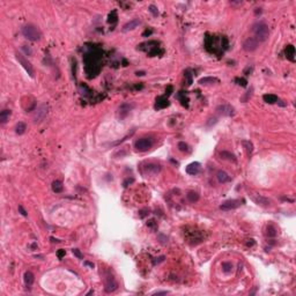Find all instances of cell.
I'll use <instances>...</instances> for the list:
<instances>
[{
  "label": "cell",
  "instance_id": "6da1fadb",
  "mask_svg": "<svg viewBox=\"0 0 296 296\" xmlns=\"http://www.w3.org/2000/svg\"><path fill=\"white\" fill-rule=\"evenodd\" d=\"M22 35H23L28 41H31V42L38 41L42 36L40 29L34 25L23 26V27H22Z\"/></svg>",
  "mask_w": 296,
  "mask_h": 296
},
{
  "label": "cell",
  "instance_id": "7a4b0ae2",
  "mask_svg": "<svg viewBox=\"0 0 296 296\" xmlns=\"http://www.w3.org/2000/svg\"><path fill=\"white\" fill-rule=\"evenodd\" d=\"M253 33H255V38L258 42H265L268 40L270 36V29H268L267 25H265L263 22L257 23L253 26Z\"/></svg>",
  "mask_w": 296,
  "mask_h": 296
},
{
  "label": "cell",
  "instance_id": "3957f363",
  "mask_svg": "<svg viewBox=\"0 0 296 296\" xmlns=\"http://www.w3.org/2000/svg\"><path fill=\"white\" fill-rule=\"evenodd\" d=\"M118 288V284L114 275L110 272H106L104 273V289L106 293H112Z\"/></svg>",
  "mask_w": 296,
  "mask_h": 296
},
{
  "label": "cell",
  "instance_id": "277c9868",
  "mask_svg": "<svg viewBox=\"0 0 296 296\" xmlns=\"http://www.w3.org/2000/svg\"><path fill=\"white\" fill-rule=\"evenodd\" d=\"M152 146H153V139L150 138H141L137 140L134 143L135 149L139 150V152H146L149 148H152Z\"/></svg>",
  "mask_w": 296,
  "mask_h": 296
},
{
  "label": "cell",
  "instance_id": "5b68a950",
  "mask_svg": "<svg viewBox=\"0 0 296 296\" xmlns=\"http://www.w3.org/2000/svg\"><path fill=\"white\" fill-rule=\"evenodd\" d=\"M16 56V59H17V61L20 63L21 65H22V67L26 69V72L29 74V77L30 78H34V68H33V65H31V63L30 61H28V59H26L21 53H16L15 54Z\"/></svg>",
  "mask_w": 296,
  "mask_h": 296
},
{
  "label": "cell",
  "instance_id": "8992f818",
  "mask_svg": "<svg viewBox=\"0 0 296 296\" xmlns=\"http://www.w3.org/2000/svg\"><path fill=\"white\" fill-rule=\"evenodd\" d=\"M258 46H259V42L257 41L255 37H249V38H247L245 42H244L243 49L245 50V51H247V52H252V51L257 50Z\"/></svg>",
  "mask_w": 296,
  "mask_h": 296
},
{
  "label": "cell",
  "instance_id": "52a82bcc",
  "mask_svg": "<svg viewBox=\"0 0 296 296\" xmlns=\"http://www.w3.org/2000/svg\"><path fill=\"white\" fill-rule=\"evenodd\" d=\"M242 204H241V200H237V199H231V200H227L220 206V208L222 211H231V209H236L238 208Z\"/></svg>",
  "mask_w": 296,
  "mask_h": 296
},
{
  "label": "cell",
  "instance_id": "ba28073f",
  "mask_svg": "<svg viewBox=\"0 0 296 296\" xmlns=\"http://www.w3.org/2000/svg\"><path fill=\"white\" fill-rule=\"evenodd\" d=\"M46 114H48V106H45V104H42V106L36 110L35 115H34V122H35V123H40L41 120H43V119H44V117L46 116Z\"/></svg>",
  "mask_w": 296,
  "mask_h": 296
},
{
  "label": "cell",
  "instance_id": "9c48e42d",
  "mask_svg": "<svg viewBox=\"0 0 296 296\" xmlns=\"http://www.w3.org/2000/svg\"><path fill=\"white\" fill-rule=\"evenodd\" d=\"M200 171H201V166H200V163L198 162L190 163V164L186 167V172L189 175H191V176H195V175H198Z\"/></svg>",
  "mask_w": 296,
  "mask_h": 296
},
{
  "label": "cell",
  "instance_id": "30bf717a",
  "mask_svg": "<svg viewBox=\"0 0 296 296\" xmlns=\"http://www.w3.org/2000/svg\"><path fill=\"white\" fill-rule=\"evenodd\" d=\"M160 171H161V167L158 164H154V163H149L143 168L145 175H156Z\"/></svg>",
  "mask_w": 296,
  "mask_h": 296
},
{
  "label": "cell",
  "instance_id": "8fae6325",
  "mask_svg": "<svg viewBox=\"0 0 296 296\" xmlns=\"http://www.w3.org/2000/svg\"><path fill=\"white\" fill-rule=\"evenodd\" d=\"M140 25V20L139 19H133V20H131L130 22H127L124 27H123V31H130V30H133V29H135L138 26Z\"/></svg>",
  "mask_w": 296,
  "mask_h": 296
},
{
  "label": "cell",
  "instance_id": "7c38bea8",
  "mask_svg": "<svg viewBox=\"0 0 296 296\" xmlns=\"http://www.w3.org/2000/svg\"><path fill=\"white\" fill-rule=\"evenodd\" d=\"M252 198H253V200H255V203L257 204V205H260V206H264V207H267L270 206V200L266 198H264V197H261V195H252Z\"/></svg>",
  "mask_w": 296,
  "mask_h": 296
},
{
  "label": "cell",
  "instance_id": "4fadbf2b",
  "mask_svg": "<svg viewBox=\"0 0 296 296\" xmlns=\"http://www.w3.org/2000/svg\"><path fill=\"white\" fill-rule=\"evenodd\" d=\"M169 106V101L167 100L164 96H160L156 100V104H155V109H163Z\"/></svg>",
  "mask_w": 296,
  "mask_h": 296
},
{
  "label": "cell",
  "instance_id": "5bb4252c",
  "mask_svg": "<svg viewBox=\"0 0 296 296\" xmlns=\"http://www.w3.org/2000/svg\"><path fill=\"white\" fill-rule=\"evenodd\" d=\"M131 109H132V106H130V104H126V103L122 104V106H120V108H119V114H120V118L126 117L127 115L130 114Z\"/></svg>",
  "mask_w": 296,
  "mask_h": 296
},
{
  "label": "cell",
  "instance_id": "9a60e30c",
  "mask_svg": "<svg viewBox=\"0 0 296 296\" xmlns=\"http://www.w3.org/2000/svg\"><path fill=\"white\" fill-rule=\"evenodd\" d=\"M216 177H218V181H219L220 183H227L231 179L230 176L223 170H220L219 172L216 174Z\"/></svg>",
  "mask_w": 296,
  "mask_h": 296
},
{
  "label": "cell",
  "instance_id": "2e32d148",
  "mask_svg": "<svg viewBox=\"0 0 296 296\" xmlns=\"http://www.w3.org/2000/svg\"><path fill=\"white\" fill-rule=\"evenodd\" d=\"M220 156L223 158V160H228V161H233V162H236L237 158L234 154H231L230 152H227V150H223L220 153Z\"/></svg>",
  "mask_w": 296,
  "mask_h": 296
},
{
  "label": "cell",
  "instance_id": "e0dca14e",
  "mask_svg": "<svg viewBox=\"0 0 296 296\" xmlns=\"http://www.w3.org/2000/svg\"><path fill=\"white\" fill-rule=\"evenodd\" d=\"M284 52H286V57H287L289 60H292V61L295 60V59H294V56H295V49H294L293 45H288L287 48H286V50H284Z\"/></svg>",
  "mask_w": 296,
  "mask_h": 296
},
{
  "label": "cell",
  "instance_id": "ac0fdd59",
  "mask_svg": "<svg viewBox=\"0 0 296 296\" xmlns=\"http://www.w3.org/2000/svg\"><path fill=\"white\" fill-rule=\"evenodd\" d=\"M25 284H26V286H31V284H34V280H35V276H34V274L31 273V272H26L25 273Z\"/></svg>",
  "mask_w": 296,
  "mask_h": 296
},
{
  "label": "cell",
  "instance_id": "d6986e66",
  "mask_svg": "<svg viewBox=\"0 0 296 296\" xmlns=\"http://www.w3.org/2000/svg\"><path fill=\"white\" fill-rule=\"evenodd\" d=\"M218 110H222V111H220V112L222 115H224V116H231V115L234 114V112H233L234 109H233L230 106H221L218 108Z\"/></svg>",
  "mask_w": 296,
  "mask_h": 296
},
{
  "label": "cell",
  "instance_id": "ffe728a7",
  "mask_svg": "<svg viewBox=\"0 0 296 296\" xmlns=\"http://www.w3.org/2000/svg\"><path fill=\"white\" fill-rule=\"evenodd\" d=\"M52 190L53 192H56V193H61L63 190H64L63 183H61L60 181H54V182L52 183Z\"/></svg>",
  "mask_w": 296,
  "mask_h": 296
},
{
  "label": "cell",
  "instance_id": "44dd1931",
  "mask_svg": "<svg viewBox=\"0 0 296 296\" xmlns=\"http://www.w3.org/2000/svg\"><path fill=\"white\" fill-rule=\"evenodd\" d=\"M214 82H219V80H218L216 78H213V77H206L199 80V83H200V85H209V83H214Z\"/></svg>",
  "mask_w": 296,
  "mask_h": 296
},
{
  "label": "cell",
  "instance_id": "7402d4cb",
  "mask_svg": "<svg viewBox=\"0 0 296 296\" xmlns=\"http://www.w3.org/2000/svg\"><path fill=\"white\" fill-rule=\"evenodd\" d=\"M9 117H11V111L9 110H2L0 112V123L5 124L9 119Z\"/></svg>",
  "mask_w": 296,
  "mask_h": 296
},
{
  "label": "cell",
  "instance_id": "603a6c76",
  "mask_svg": "<svg viewBox=\"0 0 296 296\" xmlns=\"http://www.w3.org/2000/svg\"><path fill=\"white\" fill-rule=\"evenodd\" d=\"M263 98L266 103H270V104L276 103V101H278V97H276L275 95H273V94H266V95H264Z\"/></svg>",
  "mask_w": 296,
  "mask_h": 296
},
{
  "label": "cell",
  "instance_id": "cb8c5ba5",
  "mask_svg": "<svg viewBox=\"0 0 296 296\" xmlns=\"http://www.w3.org/2000/svg\"><path fill=\"white\" fill-rule=\"evenodd\" d=\"M186 198L190 203H197L199 200V195L197 192H193V191H190L189 193L186 195Z\"/></svg>",
  "mask_w": 296,
  "mask_h": 296
},
{
  "label": "cell",
  "instance_id": "d4e9b609",
  "mask_svg": "<svg viewBox=\"0 0 296 296\" xmlns=\"http://www.w3.org/2000/svg\"><path fill=\"white\" fill-rule=\"evenodd\" d=\"M27 130V125H26L23 122H19L16 124V127H15V132L17 134H23Z\"/></svg>",
  "mask_w": 296,
  "mask_h": 296
},
{
  "label": "cell",
  "instance_id": "484cf974",
  "mask_svg": "<svg viewBox=\"0 0 296 296\" xmlns=\"http://www.w3.org/2000/svg\"><path fill=\"white\" fill-rule=\"evenodd\" d=\"M242 145L244 146V148H245V150H247V153L249 155H250L252 152H253V146H252V143L250 141H247V140H243V141H242Z\"/></svg>",
  "mask_w": 296,
  "mask_h": 296
},
{
  "label": "cell",
  "instance_id": "4316f807",
  "mask_svg": "<svg viewBox=\"0 0 296 296\" xmlns=\"http://www.w3.org/2000/svg\"><path fill=\"white\" fill-rule=\"evenodd\" d=\"M108 22H109V23H116V22H117V12H116V11H112V12L110 13Z\"/></svg>",
  "mask_w": 296,
  "mask_h": 296
},
{
  "label": "cell",
  "instance_id": "83f0119b",
  "mask_svg": "<svg viewBox=\"0 0 296 296\" xmlns=\"http://www.w3.org/2000/svg\"><path fill=\"white\" fill-rule=\"evenodd\" d=\"M278 233H276V229L274 226H272V224H270L267 227V235L271 236V237H274V236L276 235Z\"/></svg>",
  "mask_w": 296,
  "mask_h": 296
},
{
  "label": "cell",
  "instance_id": "f1b7e54d",
  "mask_svg": "<svg viewBox=\"0 0 296 296\" xmlns=\"http://www.w3.org/2000/svg\"><path fill=\"white\" fill-rule=\"evenodd\" d=\"M222 270L224 273H230V272L233 271V265H231V263H223Z\"/></svg>",
  "mask_w": 296,
  "mask_h": 296
},
{
  "label": "cell",
  "instance_id": "f546056e",
  "mask_svg": "<svg viewBox=\"0 0 296 296\" xmlns=\"http://www.w3.org/2000/svg\"><path fill=\"white\" fill-rule=\"evenodd\" d=\"M252 94H253V88H250V90H249V92H247V93L244 95L243 97H242V102H247L249 98H251Z\"/></svg>",
  "mask_w": 296,
  "mask_h": 296
},
{
  "label": "cell",
  "instance_id": "4dcf8cb0",
  "mask_svg": "<svg viewBox=\"0 0 296 296\" xmlns=\"http://www.w3.org/2000/svg\"><path fill=\"white\" fill-rule=\"evenodd\" d=\"M149 12L152 13L154 16H157V15H158L157 7H156V6H154V5H150V6H149Z\"/></svg>",
  "mask_w": 296,
  "mask_h": 296
},
{
  "label": "cell",
  "instance_id": "1f68e13d",
  "mask_svg": "<svg viewBox=\"0 0 296 296\" xmlns=\"http://www.w3.org/2000/svg\"><path fill=\"white\" fill-rule=\"evenodd\" d=\"M178 148H179V150H181V152H186L187 148H189V146H187L185 142L181 141V142H178Z\"/></svg>",
  "mask_w": 296,
  "mask_h": 296
},
{
  "label": "cell",
  "instance_id": "d6a6232c",
  "mask_svg": "<svg viewBox=\"0 0 296 296\" xmlns=\"http://www.w3.org/2000/svg\"><path fill=\"white\" fill-rule=\"evenodd\" d=\"M73 253H74V256H77L79 259H82V258H83V255L80 252L79 249H73Z\"/></svg>",
  "mask_w": 296,
  "mask_h": 296
},
{
  "label": "cell",
  "instance_id": "836d02e7",
  "mask_svg": "<svg viewBox=\"0 0 296 296\" xmlns=\"http://www.w3.org/2000/svg\"><path fill=\"white\" fill-rule=\"evenodd\" d=\"M236 81L238 82V85H242L243 87H245V86H247V83L245 79H239V78H237V79H236Z\"/></svg>",
  "mask_w": 296,
  "mask_h": 296
},
{
  "label": "cell",
  "instance_id": "e575fe53",
  "mask_svg": "<svg viewBox=\"0 0 296 296\" xmlns=\"http://www.w3.org/2000/svg\"><path fill=\"white\" fill-rule=\"evenodd\" d=\"M19 211H20V213H21L22 215H23V216H27V215H28L27 211H26L25 208H23V206H21V205L19 206Z\"/></svg>",
  "mask_w": 296,
  "mask_h": 296
},
{
  "label": "cell",
  "instance_id": "d590c367",
  "mask_svg": "<svg viewBox=\"0 0 296 296\" xmlns=\"http://www.w3.org/2000/svg\"><path fill=\"white\" fill-rule=\"evenodd\" d=\"M57 256H58V258H59V259H61V258L65 256V250H59V251H58V253H57Z\"/></svg>",
  "mask_w": 296,
  "mask_h": 296
},
{
  "label": "cell",
  "instance_id": "8d00e7d4",
  "mask_svg": "<svg viewBox=\"0 0 296 296\" xmlns=\"http://www.w3.org/2000/svg\"><path fill=\"white\" fill-rule=\"evenodd\" d=\"M167 294H169V292H166V290H164V292H155L153 295H167Z\"/></svg>",
  "mask_w": 296,
  "mask_h": 296
},
{
  "label": "cell",
  "instance_id": "74e56055",
  "mask_svg": "<svg viewBox=\"0 0 296 296\" xmlns=\"http://www.w3.org/2000/svg\"><path fill=\"white\" fill-rule=\"evenodd\" d=\"M158 260H156V261H154V264H158V263H161V261H163L164 260V257H160V258H157Z\"/></svg>",
  "mask_w": 296,
  "mask_h": 296
},
{
  "label": "cell",
  "instance_id": "f35d334b",
  "mask_svg": "<svg viewBox=\"0 0 296 296\" xmlns=\"http://www.w3.org/2000/svg\"><path fill=\"white\" fill-rule=\"evenodd\" d=\"M86 265H88V266H90V267H94V264L93 263H89V261H86Z\"/></svg>",
  "mask_w": 296,
  "mask_h": 296
}]
</instances>
